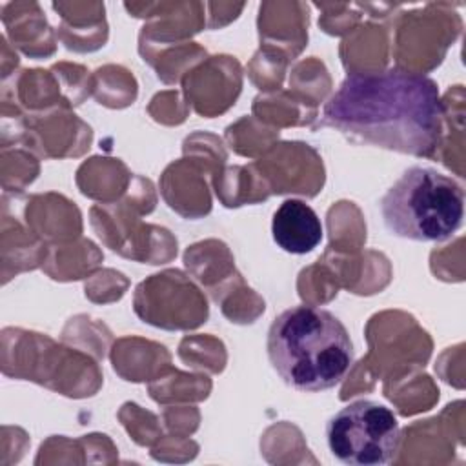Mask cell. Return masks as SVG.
I'll use <instances>...</instances> for the list:
<instances>
[{"mask_svg":"<svg viewBox=\"0 0 466 466\" xmlns=\"http://www.w3.org/2000/svg\"><path fill=\"white\" fill-rule=\"evenodd\" d=\"M271 235L282 251L306 255L320 244L324 231L311 206L299 198H288L273 213Z\"/></svg>","mask_w":466,"mask_h":466,"instance_id":"5","label":"cell"},{"mask_svg":"<svg viewBox=\"0 0 466 466\" xmlns=\"http://www.w3.org/2000/svg\"><path fill=\"white\" fill-rule=\"evenodd\" d=\"M326 441L331 455L344 464L380 466L397 455L400 426L388 406L360 399L328 420Z\"/></svg>","mask_w":466,"mask_h":466,"instance_id":"4","label":"cell"},{"mask_svg":"<svg viewBox=\"0 0 466 466\" xmlns=\"http://www.w3.org/2000/svg\"><path fill=\"white\" fill-rule=\"evenodd\" d=\"M379 208L391 235L415 242H444L462 226L464 189L433 167L411 166L382 195Z\"/></svg>","mask_w":466,"mask_h":466,"instance_id":"3","label":"cell"},{"mask_svg":"<svg viewBox=\"0 0 466 466\" xmlns=\"http://www.w3.org/2000/svg\"><path fill=\"white\" fill-rule=\"evenodd\" d=\"M271 368L293 390L317 393L337 386L355 362L346 326L328 309L291 306L268 329Z\"/></svg>","mask_w":466,"mask_h":466,"instance_id":"2","label":"cell"},{"mask_svg":"<svg viewBox=\"0 0 466 466\" xmlns=\"http://www.w3.org/2000/svg\"><path fill=\"white\" fill-rule=\"evenodd\" d=\"M322 124L353 142L431 157L442 142L444 106L426 75L397 67L353 73L324 104Z\"/></svg>","mask_w":466,"mask_h":466,"instance_id":"1","label":"cell"}]
</instances>
